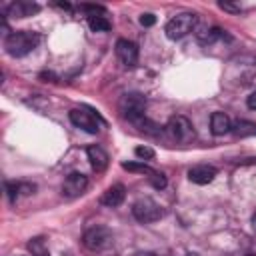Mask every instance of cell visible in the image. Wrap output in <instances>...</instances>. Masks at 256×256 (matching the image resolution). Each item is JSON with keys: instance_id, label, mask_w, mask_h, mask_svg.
Wrapping results in <instances>:
<instances>
[{"instance_id": "cell-1", "label": "cell", "mask_w": 256, "mask_h": 256, "mask_svg": "<svg viewBox=\"0 0 256 256\" xmlns=\"http://www.w3.org/2000/svg\"><path fill=\"white\" fill-rule=\"evenodd\" d=\"M40 44V34L30 32V30H18V32H10L4 40V48L10 56L20 58L30 54L36 46Z\"/></svg>"}, {"instance_id": "cell-2", "label": "cell", "mask_w": 256, "mask_h": 256, "mask_svg": "<svg viewBox=\"0 0 256 256\" xmlns=\"http://www.w3.org/2000/svg\"><path fill=\"white\" fill-rule=\"evenodd\" d=\"M196 24H198V16L194 12H180L168 20L164 32L170 40H182L184 36L196 30Z\"/></svg>"}, {"instance_id": "cell-3", "label": "cell", "mask_w": 256, "mask_h": 256, "mask_svg": "<svg viewBox=\"0 0 256 256\" xmlns=\"http://www.w3.org/2000/svg\"><path fill=\"white\" fill-rule=\"evenodd\" d=\"M120 112L130 122H140L146 112V98L140 92H128L120 98Z\"/></svg>"}, {"instance_id": "cell-4", "label": "cell", "mask_w": 256, "mask_h": 256, "mask_svg": "<svg viewBox=\"0 0 256 256\" xmlns=\"http://www.w3.org/2000/svg\"><path fill=\"white\" fill-rule=\"evenodd\" d=\"M82 242L92 252H102L112 246V232L106 226H92L84 232Z\"/></svg>"}, {"instance_id": "cell-5", "label": "cell", "mask_w": 256, "mask_h": 256, "mask_svg": "<svg viewBox=\"0 0 256 256\" xmlns=\"http://www.w3.org/2000/svg\"><path fill=\"white\" fill-rule=\"evenodd\" d=\"M132 214L138 222L142 224H150V222H156L162 218V208L158 202H154L152 198H138L134 204H132Z\"/></svg>"}, {"instance_id": "cell-6", "label": "cell", "mask_w": 256, "mask_h": 256, "mask_svg": "<svg viewBox=\"0 0 256 256\" xmlns=\"http://www.w3.org/2000/svg\"><path fill=\"white\" fill-rule=\"evenodd\" d=\"M70 122L74 126L86 130L88 134H96L100 130V124H104L98 114H94L92 110H86V108H74V110H70Z\"/></svg>"}, {"instance_id": "cell-7", "label": "cell", "mask_w": 256, "mask_h": 256, "mask_svg": "<svg viewBox=\"0 0 256 256\" xmlns=\"http://www.w3.org/2000/svg\"><path fill=\"white\" fill-rule=\"evenodd\" d=\"M166 130L176 142H190L194 138V126L186 116H172L166 124Z\"/></svg>"}, {"instance_id": "cell-8", "label": "cell", "mask_w": 256, "mask_h": 256, "mask_svg": "<svg viewBox=\"0 0 256 256\" xmlns=\"http://www.w3.org/2000/svg\"><path fill=\"white\" fill-rule=\"evenodd\" d=\"M114 48H116V56H118V60H120L126 68H134V66L138 64V46H136L132 40L118 38Z\"/></svg>"}, {"instance_id": "cell-9", "label": "cell", "mask_w": 256, "mask_h": 256, "mask_svg": "<svg viewBox=\"0 0 256 256\" xmlns=\"http://www.w3.org/2000/svg\"><path fill=\"white\" fill-rule=\"evenodd\" d=\"M86 188H88V178L82 172H70L62 182V194L66 198H76L84 194Z\"/></svg>"}, {"instance_id": "cell-10", "label": "cell", "mask_w": 256, "mask_h": 256, "mask_svg": "<svg viewBox=\"0 0 256 256\" xmlns=\"http://www.w3.org/2000/svg\"><path fill=\"white\" fill-rule=\"evenodd\" d=\"M214 176H216V168L208 166V164H198V166L188 170V180L194 184H200V186L210 184L214 180Z\"/></svg>"}, {"instance_id": "cell-11", "label": "cell", "mask_w": 256, "mask_h": 256, "mask_svg": "<svg viewBox=\"0 0 256 256\" xmlns=\"http://www.w3.org/2000/svg\"><path fill=\"white\" fill-rule=\"evenodd\" d=\"M40 10V6L36 2H28V0H16L8 6V16H14V18H26V16H32Z\"/></svg>"}, {"instance_id": "cell-12", "label": "cell", "mask_w": 256, "mask_h": 256, "mask_svg": "<svg viewBox=\"0 0 256 256\" xmlns=\"http://www.w3.org/2000/svg\"><path fill=\"white\" fill-rule=\"evenodd\" d=\"M86 156H88V160H90L92 170L104 172V170L108 168V160H110V158H108V154H106L104 148H100V146H88Z\"/></svg>"}, {"instance_id": "cell-13", "label": "cell", "mask_w": 256, "mask_h": 256, "mask_svg": "<svg viewBox=\"0 0 256 256\" xmlns=\"http://www.w3.org/2000/svg\"><path fill=\"white\" fill-rule=\"evenodd\" d=\"M232 130V122L228 118L226 112H214L210 116V132L214 136H222V134H228Z\"/></svg>"}, {"instance_id": "cell-14", "label": "cell", "mask_w": 256, "mask_h": 256, "mask_svg": "<svg viewBox=\"0 0 256 256\" xmlns=\"http://www.w3.org/2000/svg\"><path fill=\"white\" fill-rule=\"evenodd\" d=\"M124 198H126V188H124L122 184H114V186H110V188L102 194L100 202H102L104 206L114 208V206H120V204L124 202Z\"/></svg>"}, {"instance_id": "cell-15", "label": "cell", "mask_w": 256, "mask_h": 256, "mask_svg": "<svg viewBox=\"0 0 256 256\" xmlns=\"http://www.w3.org/2000/svg\"><path fill=\"white\" fill-rule=\"evenodd\" d=\"M222 36H224V32H222V28H218V26H212V28H202V30H198V32H196L198 42H200V44H204V46L214 44V42H216V40H220Z\"/></svg>"}, {"instance_id": "cell-16", "label": "cell", "mask_w": 256, "mask_h": 256, "mask_svg": "<svg viewBox=\"0 0 256 256\" xmlns=\"http://www.w3.org/2000/svg\"><path fill=\"white\" fill-rule=\"evenodd\" d=\"M88 28L92 32H108L112 28V24H110V20L106 16L96 14V16H88Z\"/></svg>"}, {"instance_id": "cell-17", "label": "cell", "mask_w": 256, "mask_h": 256, "mask_svg": "<svg viewBox=\"0 0 256 256\" xmlns=\"http://www.w3.org/2000/svg\"><path fill=\"white\" fill-rule=\"evenodd\" d=\"M26 246H28V252H30L32 256H50V250H48L44 238H40V236L30 238Z\"/></svg>"}, {"instance_id": "cell-18", "label": "cell", "mask_w": 256, "mask_h": 256, "mask_svg": "<svg viewBox=\"0 0 256 256\" xmlns=\"http://www.w3.org/2000/svg\"><path fill=\"white\" fill-rule=\"evenodd\" d=\"M122 168L124 170H130V172H140V174H148V176H152L156 170H152L148 164H144V162H122Z\"/></svg>"}, {"instance_id": "cell-19", "label": "cell", "mask_w": 256, "mask_h": 256, "mask_svg": "<svg viewBox=\"0 0 256 256\" xmlns=\"http://www.w3.org/2000/svg\"><path fill=\"white\" fill-rule=\"evenodd\" d=\"M4 186H6L8 200L14 204V202H16V198H18V194H20V184H18V182H6Z\"/></svg>"}, {"instance_id": "cell-20", "label": "cell", "mask_w": 256, "mask_h": 256, "mask_svg": "<svg viewBox=\"0 0 256 256\" xmlns=\"http://www.w3.org/2000/svg\"><path fill=\"white\" fill-rule=\"evenodd\" d=\"M134 154H136L140 160H150V158H154V150L148 148V146H136V148H134Z\"/></svg>"}, {"instance_id": "cell-21", "label": "cell", "mask_w": 256, "mask_h": 256, "mask_svg": "<svg viewBox=\"0 0 256 256\" xmlns=\"http://www.w3.org/2000/svg\"><path fill=\"white\" fill-rule=\"evenodd\" d=\"M150 184H152L156 190H162V188H166V176L160 174V172H154V174L150 176Z\"/></svg>"}, {"instance_id": "cell-22", "label": "cell", "mask_w": 256, "mask_h": 256, "mask_svg": "<svg viewBox=\"0 0 256 256\" xmlns=\"http://www.w3.org/2000/svg\"><path fill=\"white\" fill-rule=\"evenodd\" d=\"M80 10L90 12V16H96V14H104V12H106V10H104L102 6H98V4H82Z\"/></svg>"}, {"instance_id": "cell-23", "label": "cell", "mask_w": 256, "mask_h": 256, "mask_svg": "<svg viewBox=\"0 0 256 256\" xmlns=\"http://www.w3.org/2000/svg\"><path fill=\"white\" fill-rule=\"evenodd\" d=\"M140 24H142V26H154V24H156V16L146 12V14L140 16Z\"/></svg>"}, {"instance_id": "cell-24", "label": "cell", "mask_w": 256, "mask_h": 256, "mask_svg": "<svg viewBox=\"0 0 256 256\" xmlns=\"http://www.w3.org/2000/svg\"><path fill=\"white\" fill-rule=\"evenodd\" d=\"M218 6H220L222 10H228V12H232V14H238V12H240V6H234V4H230V2H226V0L218 2Z\"/></svg>"}, {"instance_id": "cell-25", "label": "cell", "mask_w": 256, "mask_h": 256, "mask_svg": "<svg viewBox=\"0 0 256 256\" xmlns=\"http://www.w3.org/2000/svg\"><path fill=\"white\" fill-rule=\"evenodd\" d=\"M36 190V186L34 184H26V182H20V192L22 194H32Z\"/></svg>"}, {"instance_id": "cell-26", "label": "cell", "mask_w": 256, "mask_h": 256, "mask_svg": "<svg viewBox=\"0 0 256 256\" xmlns=\"http://www.w3.org/2000/svg\"><path fill=\"white\" fill-rule=\"evenodd\" d=\"M40 80H44V82H54L56 76H54L52 72H40Z\"/></svg>"}, {"instance_id": "cell-27", "label": "cell", "mask_w": 256, "mask_h": 256, "mask_svg": "<svg viewBox=\"0 0 256 256\" xmlns=\"http://www.w3.org/2000/svg\"><path fill=\"white\" fill-rule=\"evenodd\" d=\"M246 104H248V108H250V110H256V92H252V94L248 96Z\"/></svg>"}, {"instance_id": "cell-28", "label": "cell", "mask_w": 256, "mask_h": 256, "mask_svg": "<svg viewBox=\"0 0 256 256\" xmlns=\"http://www.w3.org/2000/svg\"><path fill=\"white\" fill-rule=\"evenodd\" d=\"M252 228H254V232H256V214L252 216Z\"/></svg>"}, {"instance_id": "cell-29", "label": "cell", "mask_w": 256, "mask_h": 256, "mask_svg": "<svg viewBox=\"0 0 256 256\" xmlns=\"http://www.w3.org/2000/svg\"><path fill=\"white\" fill-rule=\"evenodd\" d=\"M186 256H198V254H192V252H190V254H186Z\"/></svg>"}, {"instance_id": "cell-30", "label": "cell", "mask_w": 256, "mask_h": 256, "mask_svg": "<svg viewBox=\"0 0 256 256\" xmlns=\"http://www.w3.org/2000/svg\"><path fill=\"white\" fill-rule=\"evenodd\" d=\"M246 256H256V254H246Z\"/></svg>"}]
</instances>
